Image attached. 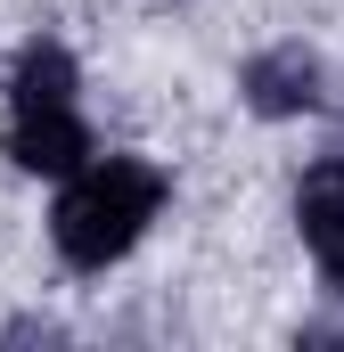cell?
I'll return each instance as SVG.
<instances>
[{"instance_id": "cell-1", "label": "cell", "mask_w": 344, "mask_h": 352, "mask_svg": "<svg viewBox=\"0 0 344 352\" xmlns=\"http://www.w3.org/2000/svg\"><path fill=\"white\" fill-rule=\"evenodd\" d=\"M164 205V173L140 156H90L83 173H66V197L50 213V238L74 270H107L140 246V230Z\"/></svg>"}, {"instance_id": "cell-3", "label": "cell", "mask_w": 344, "mask_h": 352, "mask_svg": "<svg viewBox=\"0 0 344 352\" xmlns=\"http://www.w3.org/2000/svg\"><path fill=\"white\" fill-rule=\"evenodd\" d=\"M246 107L255 115H312L320 107V58L303 50V41H279V50H262L255 66H246Z\"/></svg>"}, {"instance_id": "cell-4", "label": "cell", "mask_w": 344, "mask_h": 352, "mask_svg": "<svg viewBox=\"0 0 344 352\" xmlns=\"http://www.w3.org/2000/svg\"><path fill=\"white\" fill-rule=\"evenodd\" d=\"M295 221H303L312 263L344 287V156H328V164L303 173V188H295Z\"/></svg>"}, {"instance_id": "cell-5", "label": "cell", "mask_w": 344, "mask_h": 352, "mask_svg": "<svg viewBox=\"0 0 344 352\" xmlns=\"http://www.w3.org/2000/svg\"><path fill=\"white\" fill-rule=\"evenodd\" d=\"M8 107H74V58H66V41H25L17 50Z\"/></svg>"}, {"instance_id": "cell-2", "label": "cell", "mask_w": 344, "mask_h": 352, "mask_svg": "<svg viewBox=\"0 0 344 352\" xmlns=\"http://www.w3.org/2000/svg\"><path fill=\"white\" fill-rule=\"evenodd\" d=\"M8 156L25 164V173H83L90 164V123L74 107H17L8 115Z\"/></svg>"}]
</instances>
